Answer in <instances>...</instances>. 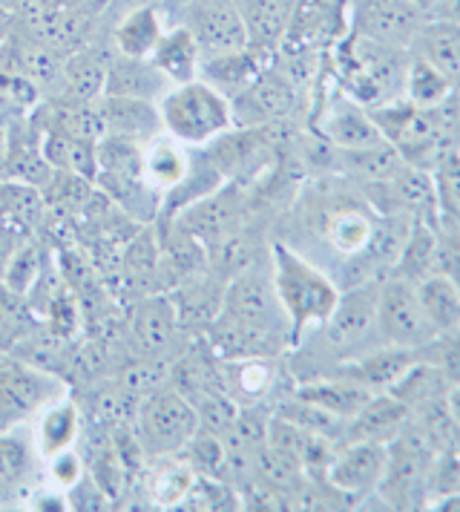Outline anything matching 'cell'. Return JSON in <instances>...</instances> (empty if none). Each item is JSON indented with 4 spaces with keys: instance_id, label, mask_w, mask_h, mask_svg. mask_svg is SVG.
<instances>
[{
    "instance_id": "ffe728a7",
    "label": "cell",
    "mask_w": 460,
    "mask_h": 512,
    "mask_svg": "<svg viewBox=\"0 0 460 512\" xmlns=\"http://www.w3.org/2000/svg\"><path fill=\"white\" fill-rule=\"evenodd\" d=\"M279 357H245V360H219L222 386L239 406H265L279 392L282 366Z\"/></svg>"
},
{
    "instance_id": "603a6c76",
    "label": "cell",
    "mask_w": 460,
    "mask_h": 512,
    "mask_svg": "<svg viewBox=\"0 0 460 512\" xmlns=\"http://www.w3.org/2000/svg\"><path fill=\"white\" fill-rule=\"evenodd\" d=\"M412 420V412L389 392H374L368 397V403L354 415L351 420H345L343 441H371V443H386L389 446Z\"/></svg>"
},
{
    "instance_id": "3957f363",
    "label": "cell",
    "mask_w": 460,
    "mask_h": 512,
    "mask_svg": "<svg viewBox=\"0 0 460 512\" xmlns=\"http://www.w3.org/2000/svg\"><path fill=\"white\" fill-rule=\"evenodd\" d=\"M159 113L164 133L193 150H202L233 127L230 101L202 78L176 84L159 101Z\"/></svg>"
},
{
    "instance_id": "f546056e",
    "label": "cell",
    "mask_w": 460,
    "mask_h": 512,
    "mask_svg": "<svg viewBox=\"0 0 460 512\" xmlns=\"http://www.w3.org/2000/svg\"><path fill=\"white\" fill-rule=\"evenodd\" d=\"M164 12L161 3H136L121 15L113 29V49L127 58H150L159 38L164 35Z\"/></svg>"
},
{
    "instance_id": "8992f818",
    "label": "cell",
    "mask_w": 460,
    "mask_h": 512,
    "mask_svg": "<svg viewBox=\"0 0 460 512\" xmlns=\"http://www.w3.org/2000/svg\"><path fill=\"white\" fill-rule=\"evenodd\" d=\"M67 395V383L55 374L0 351V432L29 426L49 400Z\"/></svg>"
},
{
    "instance_id": "83f0119b",
    "label": "cell",
    "mask_w": 460,
    "mask_h": 512,
    "mask_svg": "<svg viewBox=\"0 0 460 512\" xmlns=\"http://www.w3.org/2000/svg\"><path fill=\"white\" fill-rule=\"evenodd\" d=\"M449 389H452L449 377L440 372L435 363L417 357L412 366L400 374L386 392H389L391 397H397L412 415H417V412H426V409L443 406L446 397H449Z\"/></svg>"
},
{
    "instance_id": "1f68e13d",
    "label": "cell",
    "mask_w": 460,
    "mask_h": 512,
    "mask_svg": "<svg viewBox=\"0 0 460 512\" xmlns=\"http://www.w3.org/2000/svg\"><path fill=\"white\" fill-rule=\"evenodd\" d=\"M190 159H193V147H187L167 133H161L150 144L141 147L144 179L156 187L161 196L182 182L184 173L190 170Z\"/></svg>"
},
{
    "instance_id": "60d3db41",
    "label": "cell",
    "mask_w": 460,
    "mask_h": 512,
    "mask_svg": "<svg viewBox=\"0 0 460 512\" xmlns=\"http://www.w3.org/2000/svg\"><path fill=\"white\" fill-rule=\"evenodd\" d=\"M64 498H67V510H110L113 507V501L92 481L90 472L75 487H69Z\"/></svg>"
},
{
    "instance_id": "836d02e7",
    "label": "cell",
    "mask_w": 460,
    "mask_h": 512,
    "mask_svg": "<svg viewBox=\"0 0 460 512\" xmlns=\"http://www.w3.org/2000/svg\"><path fill=\"white\" fill-rule=\"evenodd\" d=\"M403 164H406L403 156L391 147L389 141L360 147V150H334V170H340L360 185L389 182L391 176L400 173Z\"/></svg>"
},
{
    "instance_id": "52a82bcc",
    "label": "cell",
    "mask_w": 460,
    "mask_h": 512,
    "mask_svg": "<svg viewBox=\"0 0 460 512\" xmlns=\"http://www.w3.org/2000/svg\"><path fill=\"white\" fill-rule=\"evenodd\" d=\"M219 314H225L236 323H245V326L285 334L291 340L288 317H285L279 297H276L274 274H271V251H268L265 259L251 265L248 271H242L233 280L225 282L222 311Z\"/></svg>"
},
{
    "instance_id": "4316f807",
    "label": "cell",
    "mask_w": 460,
    "mask_h": 512,
    "mask_svg": "<svg viewBox=\"0 0 460 512\" xmlns=\"http://www.w3.org/2000/svg\"><path fill=\"white\" fill-rule=\"evenodd\" d=\"M113 52V47L104 52L90 41L87 47L67 55L61 64V98L98 101L104 95V78H107V64H110Z\"/></svg>"
},
{
    "instance_id": "cb8c5ba5",
    "label": "cell",
    "mask_w": 460,
    "mask_h": 512,
    "mask_svg": "<svg viewBox=\"0 0 460 512\" xmlns=\"http://www.w3.org/2000/svg\"><path fill=\"white\" fill-rule=\"evenodd\" d=\"M233 3L245 24L248 47L276 55V49L282 47L291 29L297 0H233Z\"/></svg>"
},
{
    "instance_id": "7bdbcfd3",
    "label": "cell",
    "mask_w": 460,
    "mask_h": 512,
    "mask_svg": "<svg viewBox=\"0 0 460 512\" xmlns=\"http://www.w3.org/2000/svg\"><path fill=\"white\" fill-rule=\"evenodd\" d=\"M6 156H9V139H6V127L0 124V182L6 179Z\"/></svg>"
},
{
    "instance_id": "484cf974",
    "label": "cell",
    "mask_w": 460,
    "mask_h": 512,
    "mask_svg": "<svg viewBox=\"0 0 460 512\" xmlns=\"http://www.w3.org/2000/svg\"><path fill=\"white\" fill-rule=\"evenodd\" d=\"M291 392L340 420L354 418L366 406L368 397L374 395L371 389L360 386L357 380H348L343 374H322V377L302 380Z\"/></svg>"
},
{
    "instance_id": "44dd1931",
    "label": "cell",
    "mask_w": 460,
    "mask_h": 512,
    "mask_svg": "<svg viewBox=\"0 0 460 512\" xmlns=\"http://www.w3.org/2000/svg\"><path fill=\"white\" fill-rule=\"evenodd\" d=\"M98 113H101V121H104V136L133 141L138 147L150 144L156 136L164 133L156 101L101 95L98 98Z\"/></svg>"
},
{
    "instance_id": "4fadbf2b",
    "label": "cell",
    "mask_w": 460,
    "mask_h": 512,
    "mask_svg": "<svg viewBox=\"0 0 460 512\" xmlns=\"http://www.w3.org/2000/svg\"><path fill=\"white\" fill-rule=\"evenodd\" d=\"M248 190L245 185H233L225 182L219 190H213L210 196L199 199L196 205L182 210L173 225H179L184 233H190L193 239H199L202 245L216 242L219 236H225L233 228L248 222Z\"/></svg>"
},
{
    "instance_id": "74e56055",
    "label": "cell",
    "mask_w": 460,
    "mask_h": 512,
    "mask_svg": "<svg viewBox=\"0 0 460 512\" xmlns=\"http://www.w3.org/2000/svg\"><path fill=\"white\" fill-rule=\"evenodd\" d=\"M187 464L193 466V472L199 478H219V481H230L228 475V452L219 435L207 432V429H196V435L187 441L182 449Z\"/></svg>"
},
{
    "instance_id": "f6af8a7d",
    "label": "cell",
    "mask_w": 460,
    "mask_h": 512,
    "mask_svg": "<svg viewBox=\"0 0 460 512\" xmlns=\"http://www.w3.org/2000/svg\"><path fill=\"white\" fill-rule=\"evenodd\" d=\"M136 3H161V0H136Z\"/></svg>"
},
{
    "instance_id": "2e32d148",
    "label": "cell",
    "mask_w": 460,
    "mask_h": 512,
    "mask_svg": "<svg viewBox=\"0 0 460 512\" xmlns=\"http://www.w3.org/2000/svg\"><path fill=\"white\" fill-rule=\"evenodd\" d=\"M38 452L29 435V426L6 429L0 432V510L26 504L29 495L35 492L38 478Z\"/></svg>"
},
{
    "instance_id": "7c38bea8",
    "label": "cell",
    "mask_w": 460,
    "mask_h": 512,
    "mask_svg": "<svg viewBox=\"0 0 460 512\" xmlns=\"http://www.w3.org/2000/svg\"><path fill=\"white\" fill-rule=\"evenodd\" d=\"M176 24L190 29L202 49V61L248 47L245 24L233 0H182L176 9Z\"/></svg>"
},
{
    "instance_id": "ac0fdd59",
    "label": "cell",
    "mask_w": 460,
    "mask_h": 512,
    "mask_svg": "<svg viewBox=\"0 0 460 512\" xmlns=\"http://www.w3.org/2000/svg\"><path fill=\"white\" fill-rule=\"evenodd\" d=\"M377 225V216L363 202H345V199H322L317 210V233L325 245L343 259L360 254L368 245Z\"/></svg>"
},
{
    "instance_id": "30bf717a",
    "label": "cell",
    "mask_w": 460,
    "mask_h": 512,
    "mask_svg": "<svg viewBox=\"0 0 460 512\" xmlns=\"http://www.w3.org/2000/svg\"><path fill=\"white\" fill-rule=\"evenodd\" d=\"M187 337L179 326V314L176 303L170 297V291H159L150 297H141L136 303H130L127 314V349L136 357H161V360H173L179 351L176 349Z\"/></svg>"
},
{
    "instance_id": "ab89813d",
    "label": "cell",
    "mask_w": 460,
    "mask_h": 512,
    "mask_svg": "<svg viewBox=\"0 0 460 512\" xmlns=\"http://www.w3.org/2000/svg\"><path fill=\"white\" fill-rule=\"evenodd\" d=\"M84 475H87V461L78 452V446H72L67 452H58L55 458L44 461V481L49 487L61 489V492L75 487Z\"/></svg>"
},
{
    "instance_id": "d6a6232c",
    "label": "cell",
    "mask_w": 460,
    "mask_h": 512,
    "mask_svg": "<svg viewBox=\"0 0 460 512\" xmlns=\"http://www.w3.org/2000/svg\"><path fill=\"white\" fill-rule=\"evenodd\" d=\"M150 61L159 67L173 84H187L193 78H199L202 67V49L196 44V38L190 35V29L182 24H173L164 29L156 49L150 52Z\"/></svg>"
},
{
    "instance_id": "ba28073f",
    "label": "cell",
    "mask_w": 460,
    "mask_h": 512,
    "mask_svg": "<svg viewBox=\"0 0 460 512\" xmlns=\"http://www.w3.org/2000/svg\"><path fill=\"white\" fill-rule=\"evenodd\" d=\"M377 337L380 343L400 346V349H423L429 340H435V328L417 297V282L394 277V274L380 282Z\"/></svg>"
},
{
    "instance_id": "5b68a950",
    "label": "cell",
    "mask_w": 460,
    "mask_h": 512,
    "mask_svg": "<svg viewBox=\"0 0 460 512\" xmlns=\"http://www.w3.org/2000/svg\"><path fill=\"white\" fill-rule=\"evenodd\" d=\"M380 282H363L354 288H343L340 300L334 305L331 317L322 323L314 334L322 340V349L331 357H337V363L351 360L357 354H363L366 343H380L377 337V294H380Z\"/></svg>"
},
{
    "instance_id": "9c48e42d",
    "label": "cell",
    "mask_w": 460,
    "mask_h": 512,
    "mask_svg": "<svg viewBox=\"0 0 460 512\" xmlns=\"http://www.w3.org/2000/svg\"><path fill=\"white\" fill-rule=\"evenodd\" d=\"M423 24L420 0H348V32L386 47L412 52Z\"/></svg>"
},
{
    "instance_id": "d4e9b609",
    "label": "cell",
    "mask_w": 460,
    "mask_h": 512,
    "mask_svg": "<svg viewBox=\"0 0 460 512\" xmlns=\"http://www.w3.org/2000/svg\"><path fill=\"white\" fill-rule=\"evenodd\" d=\"M271 61H274V55H268L262 49L242 47L236 52L216 55V58H205L202 67H199V78L230 101L233 95L242 93Z\"/></svg>"
},
{
    "instance_id": "7402d4cb",
    "label": "cell",
    "mask_w": 460,
    "mask_h": 512,
    "mask_svg": "<svg viewBox=\"0 0 460 512\" xmlns=\"http://www.w3.org/2000/svg\"><path fill=\"white\" fill-rule=\"evenodd\" d=\"M176 84L150 61V58H127L113 52L107 64V78H104V95L115 98H141V101H156L159 104L164 95L170 93Z\"/></svg>"
},
{
    "instance_id": "e0dca14e",
    "label": "cell",
    "mask_w": 460,
    "mask_h": 512,
    "mask_svg": "<svg viewBox=\"0 0 460 512\" xmlns=\"http://www.w3.org/2000/svg\"><path fill=\"white\" fill-rule=\"evenodd\" d=\"M317 136L328 141L334 150H360V147L386 141L368 113V107L348 98L343 90L322 104L320 116H317Z\"/></svg>"
},
{
    "instance_id": "d590c367",
    "label": "cell",
    "mask_w": 460,
    "mask_h": 512,
    "mask_svg": "<svg viewBox=\"0 0 460 512\" xmlns=\"http://www.w3.org/2000/svg\"><path fill=\"white\" fill-rule=\"evenodd\" d=\"M455 93V87L449 84L446 75L426 64L423 58L412 55L409 58V67H406V84H403V98L420 107V110H437L440 104L449 101V95Z\"/></svg>"
},
{
    "instance_id": "f1b7e54d",
    "label": "cell",
    "mask_w": 460,
    "mask_h": 512,
    "mask_svg": "<svg viewBox=\"0 0 460 512\" xmlns=\"http://www.w3.org/2000/svg\"><path fill=\"white\" fill-rule=\"evenodd\" d=\"M412 55L432 64L440 75L449 78L455 90H460V24L429 18L414 38Z\"/></svg>"
},
{
    "instance_id": "7a4b0ae2",
    "label": "cell",
    "mask_w": 460,
    "mask_h": 512,
    "mask_svg": "<svg viewBox=\"0 0 460 512\" xmlns=\"http://www.w3.org/2000/svg\"><path fill=\"white\" fill-rule=\"evenodd\" d=\"M406 49L386 47L377 41H368L363 35L345 32L334 44V75L337 84L348 98L363 104L368 110L391 104L403 98L406 67H409Z\"/></svg>"
},
{
    "instance_id": "8fae6325",
    "label": "cell",
    "mask_w": 460,
    "mask_h": 512,
    "mask_svg": "<svg viewBox=\"0 0 460 512\" xmlns=\"http://www.w3.org/2000/svg\"><path fill=\"white\" fill-rule=\"evenodd\" d=\"M299 95L302 90L271 61L242 93L230 98L233 127H265L288 121L297 110Z\"/></svg>"
},
{
    "instance_id": "b9f144b4",
    "label": "cell",
    "mask_w": 460,
    "mask_h": 512,
    "mask_svg": "<svg viewBox=\"0 0 460 512\" xmlns=\"http://www.w3.org/2000/svg\"><path fill=\"white\" fill-rule=\"evenodd\" d=\"M446 409H449V415H452V420L458 423V429H460V383H455V386L449 389V397H446Z\"/></svg>"
},
{
    "instance_id": "ee69618b",
    "label": "cell",
    "mask_w": 460,
    "mask_h": 512,
    "mask_svg": "<svg viewBox=\"0 0 460 512\" xmlns=\"http://www.w3.org/2000/svg\"><path fill=\"white\" fill-rule=\"evenodd\" d=\"M9 21H6V18H3V15H0V41H3V35H6V32H9Z\"/></svg>"
},
{
    "instance_id": "8d00e7d4",
    "label": "cell",
    "mask_w": 460,
    "mask_h": 512,
    "mask_svg": "<svg viewBox=\"0 0 460 512\" xmlns=\"http://www.w3.org/2000/svg\"><path fill=\"white\" fill-rule=\"evenodd\" d=\"M41 317L29 308L23 294L0 285V351H12L26 334H32Z\"/></svg>"
},
{
    "instance_id": "6da1fadb",
    "label": "cell",
    "mask_w": 460,
    "mask_h": 512,
    "mask_svg": "<svg viewBox=\"0 0 460 512\" xmlns=\"http://www.w3.org/2000/svg\"><path fill=\"white\" fill-rule=\"evenodd\" d=\"M271 274L279 305L288 317L291 346L299 349L302 340L331 317L340 300V285L288 242H271Z\"/></svg>"
},
{
    "instance_id": "277c9868",
    "label": "cell",
    "mask_w": 460,
    "mask_h": 512,
    "mask_svg": "<svg viewBox=\"0 0 460 512\" xmlns=\"http://www.w3.org/2000/svg\"><path fill=\"white\" fill-rule=\"evenodd\" d=\"M196 429H199V415L193 403L179 395L173 386L164 383L138 400L133 432L150 458L182 452L187 441L196 435Z\"/></svg>"
},
{
    "instance_id": "e575fe53",
    "label": "cell",
    "mask_w": 460,
    "mask_h": 512,
    "mask_svg": "<svg viewBox=\"0 0 460 512\" xmlns=\"http://www.w3.org/2000/svg\"><path fill=\"white\" fill-rule=\"evenodd\" d=\"M417 297L435 328V334H446L460 328V282L449 274H429L417 282Z\"/></svg>"
},
{
    "instance_id": "5bb4252c",
    "label": "cell",
    "mask_w": 460,
    "mask_h": 512,
    "mask_svg": "<svg viewBox=\"0 0 460 512\" xmlns=\"http://www.w3.org/2000/svg\"><path fill=\"white\" fill-rule=\"evenodd\" d=\"M389 461V446L371 441H345L337 446V455L325 472V481L348 495L354 504L366 495H374Z\"/></svg>"
},
{
    "instance_id": "9a60e30c",
    "label": "cell",
    "mask_w": 460,
    "mask_h": 512,
    "mask_svg": "<svg viewBox=\"0 0 460 512\" xmlns=\"http://www.w3.org/2000/svg\"><path fill=\"white\" fill-rule=\"evenodd\" d=\"M118 285H121L127 303H136L141 297L167 291V282L161 274V245L156 225H141L124 242Z\"/></svg>"
},
{
    "instance_id": "4dcf8cb0",
    "label": "cell",
    "mask_w": 460,
    "mask_h": 512,
    "mask_svg": "<svg viewBox=\"0 0 460 512\" xmlns=\"http://www.w3.org/2000/svg\"><path fill=\"white\" fill-rule=\"evenodd\" d=\"M38 130H41V150H44L46 162L52 164V170L84 176V179H95V170H98V141L69 136V133L58 130V127H38Z\"/></svg>"
},
{
    "instance_id": "d6986e66",
    "label": "cell",
    "mask_w": 460,
    "mask_h": 512,
    "mask_svg": "<svg viewBox=\"0 0 460 512\" xmlns=\"http://www.w3.org/2000/svg\"><path fill=\"white\" fill-rule=\"evenodd\" d=\"M81 432H84V415H81V403L72 395L49 400L29 423V435H32L41 464L55 458L58 452L78 446Z\"/></svg>"
},
{
    "instance_id": "bcb514c9",
    "label": "cell",
    "mask_w": 460,
    "mask_h": 512,
    "mask_svg": "<svg viewBox=\"0 0 460 512\" xmlns=\"http://www.w3.org/2000/svg\"><path fill=\"white\" fill-rule=\"evenodd\" d=\"M0 222H3V205H0Z\"/></svg>"
},
{
    "instance_id": "f35d334b",
    "label": "cell",
    "mask_w": 460,
    "mask_h": 512,
    "mask_svg": "<svg viewBox=\"0 0 460 512\" xmlns=\"http://www.w3.org/2000/svg\"><path fill=\"white\" fill-rule=\"evenodd\" d=\"M46 262H49V254H46V248L41 245L38 233H35V236H26L21 248H18L15 256L9 259V268H6L0 285H6L9 291L26 297V291H29V288L35 285V280L41 277Z\"/></svg>"
}]
</instances>
